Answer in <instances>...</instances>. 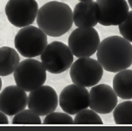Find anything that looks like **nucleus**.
Masks as SVG:
<instances>
[{
    "label": "nucleus",
    "mask_w": 132,
    "mask_h": 131,
    "mask_svg": "<svg viewBox=\"0 0 132 131\" xmlns=\"http://www.w3.org/2000/svg\"><path fill=\"white\" fill-rule=\"evenodd\" d=\"M96 57L104 70L117 73L132 65V44L123 37H107L100 42Z\"/></svg>",
    "instance_id": "1"
},
{
    "label": "nucleus",
    "mask_w": 132,
    "mask_h": 131,
    "mask_svg": "<svg viewBox=\"0 0 132 131\" xmlns=\"http://www.w3.org/2000/svg\"><path fill=\"white\" fill-rule=\"evenodd\" d=\"M36 20L39 28L47 36L60 37L71 28L73 13L68 4L53 0L39 9Z\"/></svg>",
    "instance_id": "2"
},
{
    "label": "nucleus",
    "mask_w": 132,
    "mask_h": 131,
    "mask_svg": "<svg viewBox=\"0 0 132 131\" xmlns=\"http://www.w3.org/2000/svg\"><path fill=\"white\" fill-rule=\"evenodd\" d=\"M15 46L23 57H37L47 46V35L36 26L22 27L15 37Z\"/></svg>",
    "instance_id": "3"
},
{
    "label": "nucleus",
    "mask_w": 132,
    "mask_h": 131,
    "mask_svg": "<svg viewBox=\"0 0 132 131\" xmlns=\"http://www.w3.org/2000/svg\"><path fill=\"white\" fill-rule=\"evenodd\" d=\"M15 84L25 92H32L43 86L46 80V69L43 63L33 58L19 62L14 71Z\"/></svg>",
    "instance_id": "4"
},
{
    "label": "nucleus",
    "mask_w": 132,
    "mask_h": 131,
    "mask_svg": "<svg viewBox=\"0 0 132 131\" xmlns=\"http://www.w3.org/2000/svg\"><path fill=\"white\" fill-rule=\"evenodd\" d=\"M73 56L69 45L62 42H52L40 54V61L48 72L60 74L71 67Z\"/></svg>",
    "instance_id": "5"
},
{
    "label": "nucleus",
    "mask_w": 132,
    "mask_h": 131,
    "mask_svg": "<svg viewBox=\"0 0 132 131\" xmlns=\"http://www.w3.org/2000/svg\"><path fill=\"white\" fill-rule=\"evenodd\" d=\"M104 69L98 61L90 57L78 58L70 67V76L73 84L88 88L101 80Z\"/></svg>",
    "instance_id": "6"
},
{
    "label": "nucleus",
    "mask_w": 132,
    "mask_h": 131,
    "mask_svg": "<svg viewBox=\"0 0 132 131\" xmlns=\"http://www.w3.org/2000/svg\"><path fill=\"white\" fill-rule=\"evenodd\" d=\"M100 39L94 27H77L69 37V47L77 58L91 57L97 51Z\"/></svg>",
    "instance_id": "7"
},
{
    "label": "nucleus",
    "mask_w": 132,
    "mask_h": 131,
    "mask_svg": "<svg viewBox=\"0 0 132 131\" xmlns=\"http://www.w3.org/2000/svg\"><path fill=\"white\" fill-rule=\"evenodd\" d=\"M39 5L36 0H9L5 6V14L9 22L22 28L31 25L37 18Z\"/></svg>",
    "instance_id": "8"
},
{
    "label": "nucleus",
    "mask_w": 132,
    "mask_h": 131,
    "mask_svg": "<svg viewBox=\"0 0 132 131\" xmlns=\"http://www.w3.org/2000/svg\"><path fill=\"white\" fill-rule=\"evenodd\" d=\"M59 104L64 112L76 115L89 107L90 92L85 87L72 84L65 87L59 95Z\"/></svg>",
    "instance_id": "9"
},
{
    "label": "nucleus",
    "mask_w": 132,
    "mask_h": 131,
    "mask_svg": "<svg viewBox=\"0 0 132 131\" xmlns=\"http://www.w3.org/2000/svg\"><path fill=\"white\" fill-rule=\"evenodd\" d=\"M59 98L56 91L50 86L43 85L28 95V108L39 116H46L54 112L58 106Z\"/></svg>",
    "instance_id": "10"
},
{
    "label": "nucleus",
    "mask_w": 132,
    "mask_h": 131,
    "mask_svg": "<svg viewBox=\"0 0 132 131\" xmlns=\"http://www.w3.org/2000/svg\"><path fill=\"white\" fill-rule=\"evenodd\" d=\"M96 3L100 11L98 23L103 26L120 25L129 12L125 0H96Z\"/></svg>",
    "instance_id": "11"
},
{
    "label": "nucleus",
    "mask_w": 132,
    "mask_h": 131,
    "mask_svg": "<svg viewBox=\"0 0 132 131\" xmlns=\"http://www.w3.org/2000/svg\"><path fill=\"white\" fill-rule=\"evenodd\" d=\"M118 103V95L107 84L93 86L90 91L89 107L98 114L111 113Z\"/></svg>",
    "instance_id": "12"
},
{
    "label": "nucleus",
    "mask_w": 132,
    "mask_h": 131,
    "mask_svg": "<svg viewBox=\"0 0 132 131\" xmlns=\"http://www.w3.org/2000/svg\"><path fill=\"white\" fill-rule=\"evenodd\" d=\"M28 96L20 87L9 86L0 93V111L7 116H15L26 108Z\"/></svg>",
    "instance_id": "13"
},
{
    "label": "nucleus",
    "mask_w": 132,
    "mask_h": 131,
    "mask_svg": "<svg viewBox=\"0 0 132 131\" xmlns=\"http://www.w3.org/2000/svg\"><path fill=\"white\" fill-rule=\"evenodd\" d=\"M73 23L76 27H95L99 20L98 4L93 0L80 1L74 7Z\"/></svg>",
    "instance_id": "14"
},
{
    "label": "nucleus",
    "mask_w": 132,
    "mask_h": 131,
    "mask_svg": "<svg viewBox=\"0 0 132 131\" xmlns=\"http://www.w3.org/2000/svg\"><path fill=\"white\" fill-rule=\"evenodd\" d=\"M113 89L119 97L125 100L132 99V70L123 69L113 78Z\"/></svg>",
    "instance_id": "15"
},
{
    "label": "nucleus",
    "mask_w": 132,
    "mask_h": 131,
    "mask_svg": "<svg viewBox=\"0 0 132 131\" xmlns=\"http://www.w3.org/2000/svg\"><path fill=\"white\" fill-rule=\"evenodd\" d=\"M18 50L9 46L0 47V76H7L14 73L20 62Z\"/></svg>",
    "instance_id": "16"
},
{
    "label": "nucleus",
    "mask_w": 132,
    "mask_h": 131,
    "mask_svg": "<svg viewBox=\"0 0 132 131\" xmlns=\"http://www.w3.org/2000/svg\"><path fill=\"white\" fill-rule=\"evenodd\" d=\"M114 121L117 124H132V101L118 104L113 110Z\"/></svg>",
    "instance_id": "17"
},
{
    "label": "nucleus",
    "mask_w": 132,
    "mask_h": 131,
    "mask_svg": "<svg viewBox=\"0 0 132 131\" xmlns=\"http://www.w3.org/2000/svg\"><path fill=\"white\" fill-rule=\"evenodd\" d=\"M75 124H102L103 121L98 113L92 109H84L76 114L73 120Z\"/></svg>",
    "instance_id": "18"
},
{
    "label": "nucleus",
    "mask_w": 132,
    "mask_h": 131,
    "mask_svg": "<svg viewBox=\"0 0 132 131\" xmlns=\"http://www.w3.org/2000/svg\"><path fill=\"white\" fill-rule=\"evenodd\" d=\"M40 117L31 109H24L14 116L12 122L13 124H40Z\"/></svg>",
    "instance_id": "19"
},
{
    "label": "nucleus",
    "mask_w": 132,
    "mask_h": 131,
    "mask_svg": "<svg viewBox=\"0 0 132 131\" xmlns=\"http://www.w3.org/2000/svg\"><path fill=\"white\" fill-rule=\"evenodd\" d=\"M73 120L70 114L61 112H52L45 116L44 124H72Z\"/></svg>",
    "instance_id": "20"
},
{
    "label": "nucleus",
    "mask_w": 132,
    "mask_h": 131,
    "mask_svg": "<svg viewBox=\"0 0 132 131\" xmlns=\"http://www.w3.org/2000/svg\"><path fill=\"white\" fill-rule=\"evenodd\" d=\"M119 31L121 37L132 43V11H129L126 18L119 25Z\"/></svg>",
    "instance_id": "21"
},
{
    "label": "nucleus",
    "mask_w": 132,
    "mask_h": 131,
    "mask_svg": "<svg viewBox=\"0 0 132 131\" xmlns=\"http://www.w3.org/2000/svg\"><path fill=\"white\" fill-rule=\"evenodd\" d=\"M9 124V120L7 118V115L3 113L2 111H0V124Z\"/></svg>",
    "instance_id": "22"
},
{
    "label": "nucleus",
    "mask_w": 132,
    "mask_h": 131,
    "mask_svg": "<svg viewBox=\"0 0 132 131\" xmlns=\"http://www.w3.org/2000/svg\"><path fill=\"white\" fill-rule=\"evenodd\" d=\"M128 1V5L132 8V0H127Z\"/></svg>",
    "instance_id": "23"
},
{
    "label": "nucleus",
    "mask_w": 132,
    "mask_h": 131,
    "mask_svg": "<svg viewBox=\"0 0 132 131\" xmlns=\"http://www.w3.org/2000/svg\"><path fill=\"white\" fill-rule=\"evenodd\" d=\"M1 87H2V80H1V76H0V92H1Z\"/></svg>",
    "instance_id": "24"
},
{
    "label": "nucleus",
    "mask_w": 132,
    "mask_h": 131,
    "mask_svg": "<svg viewBox=\"0 0 132 131\" xmlns=\"http://www.w3.org/2000/svg\"><path fill=\"white\" fill-rule=\"evenodd\" d=\"M79 1H89V0H79Z\"/></svg>",
    "instance_id": "25"
}]
</instances>
